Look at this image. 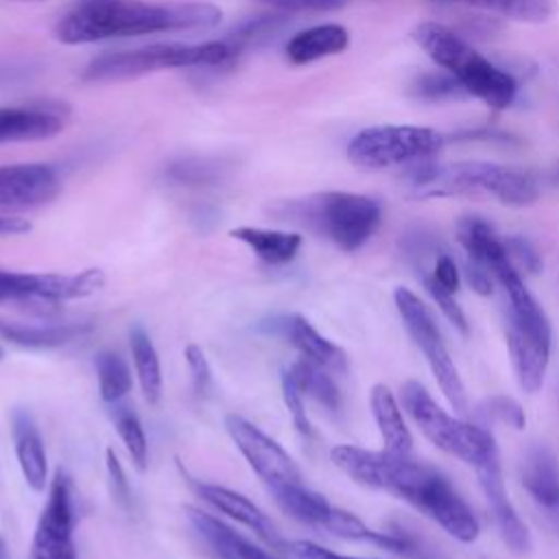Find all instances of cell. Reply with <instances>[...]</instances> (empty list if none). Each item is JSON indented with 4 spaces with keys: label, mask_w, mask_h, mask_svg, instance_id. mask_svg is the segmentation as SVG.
Listing matches in <instances>:
<instances>
[{
    "label": "cell",
    "mask_w": 559,
    "mask_h": 559,
    "mask_svg": "<svg viewBox=\"0 0 559 559\" xmlns=\"http://www.w3.org/2000/svg\"><path fill=\"white\" fill-rule=\"evenodd\" d=\"M269 7H275L284 13H297V11H332L343 7L349 0H258Z\"/></svg>",
    "instance_id": "obj_43"
},
{
    "label": "cell",
    "mask_w": 559,
    "mask_h": 559,
    "mask_svg": "<svg viewBox=\"0 0 559 559\" xmlns=\"http://www.w3.org/2000/svg\"><path fill=\"white\" fill-rule=\"evenodd\" d=\"M273 332L286 338L301 358H308L330 371H347V354L325 338L306 317L301 314H284L273 321Z\"/></svg>",
    "instance_id": "obj_17"
},
{
    "label": "cell",
    "mask_w": 559,
    "mask_h": 559,
    "mask_svg": "<svg viewBox=\"0 0 559 559\" xmlns=\"http://www.w3.org/2000/svg\"><path fill=\"white\" fill-rule=\"evenodd\" d=\"M236 57L238 52L227 39H212L201 44L168 41L131 50H107L85 66L83 81H122L168 68H218L231 63Z\"/></svg>",
    "instance_id": "obj_6"
},
{
    "label": "cell",
    "mask_w": 559,
    "mask_h": 559,
    "mask_svg": "<svg viewBox=\"0 0 559 559\" xmlns=\"http://www.w3.org/2000/svg\"><path fill=\"white\" fill-rule=\"evenodd\" d=\"M330 461L354 483L386 491L411 504L415 511L437 522L456 542L472 544L478 539V518L441 469L415 461L411 454L367 450L349 443L334 445L330 450Z\"/></svg>",
    "instance_id": "obj_1"
},
{
    "label": "cell",
    "mask_w": 559,
    "mask_h": 559,
    "mask_svg": "<svg viewBox=\"0 0 559 559\" xmlns=\"http://www.w3.org/2000/svg\"><path fill=\"white\" fill-rule=\"evenodd\" d=\"M277 214L308 227L347 253L358 251L382 223V207L376 199L341 190L288 201Z\"/></svg>",
    "instance_id": "obj_5"
},
{
    "label": "cell",
    "mask_w": 559,
    "mask_h": 559,
    "mask_svg": "<svg viewBox=\"0 0 559 559\" xmlns=\"http://www.w3.org/2000/svg\"><path fill=\"white\" fill-rule=\"evenodd\" d=\"M286 24L284 13H273V15H258L240 22L225 39L236 48V52H245L247 48L273 37L280 33V28Z\"/></svg>",
    "instance_id": "obj_32"
},
{
    "label": "cell",
    "mask_w": 559,
    "mask_h": 559,
    "mask_svg": "<svg viewBox=\"0 0 559 559\" xmlns=\"http://www.w3.org/2000/svg\"><path fill=\"white\" fill-rule=\"evenodd\" d=\"M413 39L445 72L459 79L463 90L491 109H507L518 94L515 79L476 52L452 28L437 22H421L413 28Z\"/></svg>",
    "instance_id": "obj_4"
},
{
    "label": "cell",
    "mask_w": 559,
    "mask_h": 559,
    "mask_svg": "<svg viewBox=\"0 0 559 559\" xmlns=\"http://www.w3.org/2000/svg\"><path fill=\"white\" fill-rule=\"evenodd\" d=\"M286 550H290L297 559H380V557H354V555H341L330 548H323L308 539H297L286 544Z\"/></svg>",
    "instance_id": "obj_42"
},
{
    "label": "cell",
    "mask_w": 559,
    "mask_h": 559,
    "mask_svg": "<svg viewBox=\"0 0 559 559\" xmlns=\"http://www.w3.org/2000/svg\"><path fill=\"white\" fill-rule=\"evenodd\" d=\"M96 290L90 271L66 273H13L0 269V304H28V308L50 310L59 301L81 299Z\"/></svg>",
    "instance_id": "obj_11"
},
{
    "label": "cell",
    "mask_w": 559,
    "mask_h": 559,
    "mask_svg": "<svg viewBox=\"0 0 559 559\" xmlns=\"http://www.w3.org/2000/svg\"><path fill=\"white\" fill-rule=\"evenodd\" d=\"M168 179L181 186H210L221 179L223 164L216 159H203V157H190V159H177L166 170Z\"/></svg>",
    "instance_id": "obj_33"
},
{
    "label": "cell",
    "mask_w": 559,
    "mask_h": 559,
    "mask_svg": "<svg viewBox=\"0 0 559 559\" xmlns=\"http://www.w3.org/2000/svg\"><path fill=\"white\" fill-rule=\"evenodd\" d=\"M400 404L432 445L450 456H456L472 469L498 452L496 439L485 426L463 421L443 411L428 389L417 380L402 382Z\"/></svg>",
    "instance_id": "obj_7"
},
{
    "label": "cell",
    "mask_w": 559,
    "mask_h": 559,
    "mask_svg": "<svg viewBox=\"0 0 559 559\" xmlns=\"http://www.w3.org/2000/svg\"><path fill=\"white\" fill-rule=\"evenodd\" d=\"M223 17L212 2H146V0H81L55 26L63 44H94L103 39L153 33L210 31Z\"/></svg>",
    "instance_id": "obj_2"
},
{
    "label": "cell",
    "mask_w": 559,
    "mask_h": 559,
    "mask_svg": "<svg viewBox=\"0 0 559 559\" xmlns=\"http://www.w3.org/2000/svg\"><path fill=\"white\" fill-rule=\"evenodd\" d=\"M87 332V323H26L0 314V338L28 349L61 347Z\"/></svg>",
    "instance_id": "obj_22"
},
{
    "label": "cell",
    "mask_w": 559,
    "mask_h": 559,
    "mask_svg": "<svg viewBox=\"0 0 559 559\" xmlns=\"http://www.w3.org/2000/svg\"><path fill=\"white\" fill-rule=\"evenodd\" d=\"M286 373L297 384V389L304 393V397L314 400L317 404L325 406L328 411H338L341 408V391H338L336 382L332 380L330 369L299 356L286 369Z\"/></svg>",
    "instance_id": "obj_27"
},
{
    "label": "cell",
    "mask_w": 559,
    "mask_h": 559,
    "mask_svg": "<svg viewBox=\"0 0 559 559\" xmlns=\"http://www.w3.org/2000/svg\"><path fill=\"white\" fill-rule=\"evenodd\" d=\"M504 249H507V255H509L511 264L520 271V275L522 273L535 275V273L542 271V258L526 238L509 236V238H504Z\"/></svg>",
    "instance_id": "obj_37"
},
{
    "label": "cell",
    "mask_w": 559,
    "mask_h": 559,
    "mask_svg": "<svg viewBox=\"0 0 559 559\" xmlns=\"http://www.w3.org/2000/svg\"><path fill=\"white\" fill-rule=\"evenodd\" d=\"M282 397H284V404L293 417V424L297 426V430L306 437L312 435V426H310V419L306 415V404H304V393L297 389V384L290 380V376L284 371L282 373Z\"/></svg>",
    "instance_id": "obj_38"
},
{
    "label": "cell",
    "mask_w": 559,
    "mask_h": 559,
    "mask_svg": "<svg viewBox=\"0 0 559 559\" xmlns=\"http://www.w3.org/2000/svg\"><path fill=\"white\" fill-rule=\"evenodd\" d=\"M63 116L50 107H0V144L35 142L57 135Z\"/></svg>",
    "instance_id": "obj_21"
},
{
    "label": "cell",
    "mask_w": 559,
    "mask_h": 559,
    "mask_svg": "<svg viewBox=\"0 0 559 559\" xmlns=\"http://www.w3.org/2000/svg\"><path fill=\"white\" fill-rule=\"evenodd\" d=\"M129 343H131L135 376L144 393V400L148 404H157L162 397V367H159V356L155 352V345L151 343L148 334L140 325L131 330Z\"/></svg>",
    "instance_id": "obj_28"
},
{
    "label": "cell",
    "mask_w": 559,
    "mask_h": 559,
    "mask_svg": "<svg viewBox=\"0 0 559 559\" xmlns=\"http://www.w3.org/2000/svg\"><path fill=\"white\" fill-rule=\"evenodd\" d=\"M11 435L15 459L26 485L33 491H44L48 483V461L41 435L28 411H15L11 417Z\"/></svg>",
    "instance_id": "obj_18"
},
{
    "label": "cell",
    "mask_w": 559,
    "mask_h": 559,
    "mask_svg": "<svg viewBox=\"0 0 559 559\" xmlns=\"http://www.w3.org/2000/svg\"><path fill=\"white\" fill-rule=\"evenodd\" d=\"M507 349L511 358V367L515 371L518 384L526 393H537L544 384L548 362H550V347L524 334L520 328L507 323Z\"/></svg>",
    "instance_id": "obj_20"
},
{
    "label": "cell",
    "mask_w": 559,
    "mask_h": 559,
    "mask_svg": "<svg viewBox=\"0 0 559 559\" xmlns=\"http://www.w3.org/2000/svg\"><path fill=\"white\" fill-rule=\"evenodd\" d=\"M59 192V173L48 164L0 166V210L39 207L55 201Z\"/></svg>",
    "instance_id": "obj_14"
},
{
    "label": "cell",
    "mask_w": 559,
    "mask_h": 559,
    "mask_svg": "<svg viewBox=\"0 0 559 559\" xmlns=\"http://www.w3.org/2000/svg\"><path fill=\"white\" fill-rule=\"evenodd\" d=\"M421 284L426 288V293L430 295V299L437 304V308L441 310V314L463 334L467 336L469 334V325H467V319H465V312L461 310V306L456 304L454 299V293L441 288L430 275H421Z\"/></svg>",
    "instance_id": "obj_36"
},
{
    "label": "cell",
    "mask_w": 559,
    "mask_h": 559,
    "mask_svg": "<svg viewBox=\"0 0 559 559\" xmlns=\"http://www.w3.org/2000/svg\"><path fill=\"white\" fill-rule=\"evenodd\" d=\"M231 238L247 245L264 264L282 266L295 260L301 247V236L297 231L282 229H262V227H236L229 231Z\"/></svg>",
    "instance_id": "obj_26"
},
{
    "label": "cell",
    "mask_w": 559,
    "mask_h": 559,
    "mask_svg": "<svg viewBox=\"0 0 559 559\" xmlns=\"http://www.w3.org/2000/svg\"><path fill=\"white\" fill-rule=\"evenodd\" d=\"M105 465H107V476H109V487H111V496L120 507H129L131 504V489L124 476V469L118 461V456L114 454L111 448H107L105 452Z\"/></svg>",
    "instance_id": "obj_39"
},
{
    "label": "cell",
    "mask_w": 559,
    "mask_h": 559,
    "mask_svg": "<svg viewBox=\"0 0 559 559\" xmlns=\"http://www.w3.org/2000/svg\"><path fill=\"white\" fill-rule=\"evenodd\" d=\"M369 406L380 430L384 450L408 456L413 452V435L404 421L400 400L386 384H373L369 391Z\"/></svg>",
    "instance_id": "obj_23"
},
{
    "label": "cell",
    "mask_w": 559,
    "mask_h": 559,
    "mask_svg": "<svg viewBox=\"0 0 559 559\" xmlns=\"http://www.w3.org/2000/svg\"><path fill=\"white\" fill-rule=\"evenodd\" d=\"M393 301H395L397 314H400L408 336L413 338L417 349L424 354V358H426L441 393L445 395L448 404L452 406V411L469 413L465 384L459 376L454 360L450 358V352L441 338V332H439L428 306L411 288H404V286H397L393 290Z\"/></svg>",
    "instance_id": "obj_9"
},
{
    "label": "cell",
    "mask_w": 559,
    "mask_h": 559,
    "mask_svg": "<svg viewBox=\"0 0 559 559\" xmlns=\"http://www.w3.org/2000/svg\"><path fill=\"white\" fill-rule=\"evenodd\" d=\"M192 528L203 537V542L221 557V559H271L260 546L236 533L229 524L218 520L216 515L201 511L197 507L183 509Z\"/></svg>",
    "instance_id": "obj_19"
},
{
    "label": "cell",
    "mask_w": 559,
    "mask_h": 559,
    "mask_svg": "<svg viewBox=\"0 0 559 559\" xmlns=\"http://www.w3.org/2000/svg\"><path fill=\"white\" fill-rule=\"evenodd\" d=\"M0 559H2V548H0Z\"/></svg>",
    "instance_id": "obj_48"
},
{
    "label": "cell",
    "mask_w": 559,
    "mask_h": 559,
    "mask_svg": "<svg viewBox=\"0 0 559 559\" xmlns=\"http://www.w3.org/2000/svg\"><path fill=\"white\" fill-rule=\"evenodd\" d=\"M395 528L404 537V552H402L404 559H448L439 548H435L428 539H424L415 531H411L402 524H397Z\"/></svg>",
    "instance_id": "obj_40"
},
{
    "label": "cell",
    "mask_w": 559,
    "mask_h": 559,
    "mask_svg": "<svg viewBox=\"0 0 559 559\" xmlns=\"http://www.w3.org/2000/svg\"><path fill=\"white\" fill-rule=\"evenodd\" d=\"M271 559H273V557H271Z\"/></svg>",
    "instance_id": "obj_49"
},
{
    "label": "cell",
    "mask_w": 559,
    "mask_h": 559,
    "mask_svg": "<svg viewBox=\"0 0 559 559\" xmlns=\"http://www.w3.org/2000/svg\"><path fill=\"white\" fill-rule=\"evenodd\" d=\"M96 376L100 397L107 404H118L133 386L131 369L127 360L116 352H100L96 356Z\"/></svg>",
    "instance_id": "obj_29"
},
{
    "label": "cell",
    "mask_w": 559,
    "mask_h": 559,
    "mask_svg": "<svg viewBox=\"0 0 559 559\" xmlns=\"http://www.w3.org/2000/svg\"><path fill=\"white\" fill-rule=\"evenodd\" d=\"M430 277L445 290L450 293H456L459 290V284H461V273H459V266L456 262L452 260V255L448 253H441L432 266V273Z\"/></svg>",
    "instance_id": "obj_44"
},
{
    "label": "cell",
    "mask_w": 559,
    "mask_h": 559,
    "mask_svg": "<svg viewBox=\"0 0 559 559\" xmlns=\"http://www.w3.org/2000/svg\"><path fill=\"white\" fill-rule=\"evenodd\" d=\"M520 483L559 537V463L548 445L535 443L524 452Z\"/></svg>",
    "instance_id": "obj_15"
},
{
    "label": "cell",
    "mask_w": 559,
    "mask_h": 559,
    "mask_svg": "<svg viewBox=\"0 0 559 559\" xmlns=\"http://www.w3.org/2000/svg\"><path fill=\"white\" fill-rule=\"evenodd\" d=\"M476 417L483 421H493V424H504L513 430H522L526 426V415L524 408L509 395H489L476 406Z\"/></svg>",
    "instance_id": "obj_34"
},
{
    "label": "cell",
    "mask_w": 559,
    "mask_h": 559,
    "mask_svg": "<svg viewBox=\"0 0 559 559\" xmlns=\"http://www.w3.org/2000/svg\"><path fill=\"white\" fill-rule=\"evenodd\" d=\"M349 46V33L341 24H319L295 33L286 44V59L293 66H306L323 57L343 52Z\"/></svg>",
    "instance_id": "obj_24"
},
{
    "label": "cell",
    "mask_w": 559,
    "mask_h": 559,
    "mask_svg": "<svg viewBox=\"0 0 559 559\" xmlns=\"http://www.w3.org/2000/svg\"><path fill=\"white\" fill-rule=\"evenodd\" d=\"M443 138L428 127L378 124L358 131L347 144V159L362 170L413 166L439 155Z\"/></svg>",
    "instance_id": "obj_8"
},
{
    "label": "cell",
    "mask_w": 559,
    "mask_h": 559,
    "mask_svg": "<svg viewBox=\"0 0 559 559\" xmlns=\"http://www.w3.org/2000/svg\"><path fill=\"white\" fill-rule=\"evenodd\" d=\"M114 413H111V419H114V426L118 430V437L120 441L124 443L131 461L135 463L138 469H144L146 463H148V441H146V435H144V428L140 424V419L135 417L133 411H129L127 406H120L118 404H111Z\"/></svg>",
    "instance_id": "obj_31"
},
{
    "label": "cell",
    "mask_w": 559,
    "mask_h": 559,
    "mask_svg": "<svg viewBox=\"0 0 559 559\" xmlns=\"http://www.w3.org/2000/svg\"><path fill=\"white\" fill-rule=\"evenodd\" d=\"M197 491L207 504H212L216 511H221V513L229 515L231 520L240 522L242 526H247L251 533H255L269 546L286 548L288 542L282 539V535L277 533L271 518L247 496H242L234 489H227L223 485H212V483H199Z\"/></svg>",
    "instance_id": "obj_16"
},
{
    "label": "cell",
    "mask_w": 559,
    "mask_h": 559,
    "mask_svg": "<svg viewBox=\"0 0 559 559\" xmlns=\"http://www.w3.org/2000/svg\"><path fill=\"white\" fill-rule=\"evenodd\" d=\"M437 2H456L485 11H493L502 17L518 22H544L552 15V0H437Z\"/></svg>",
    "instance_id": "obj_30"
},
{
    "label": "cell",
    "mask_w": 559,
    "mask_h": 559,
    "mask_svg": "<svg viewBox=\"0 0 559 559\" xmlns=\"http://www.w3.org/2000/svg\"><path fill=\"white\" fill-rule=\"evenodd\" d=\"M465 277H467V284L472 286L474 293L483 295V297H489L493 293V277L491 273L480 266L478 262H472V260H465Z\"/></svg>",
    "instance_id": "obj_45"
},
{
    "label": "cell",
    "mask_w": 559,
    "mask_h": 559,
    "mask_svg": "<svg viewBox=\"0 0 559 559\" xmlns=\"http://www.w3.org/2000/svg\"><path fill=\"white\" fill-rule=\"evenodd\" d=\"M76 520L79 515L72 480L63 469H57L48 489L46 504L35 524L31 559H76Z\"/></svg>",
    "instance_id": "obj_10"
},
{
    "label": "cell",
    "mask_w": 559,
    "mask_h": 559,
    "mask_svg": "<svg viewBox=\"0 0 559 559\" xmlns=\"http://www.w3.org/2000/svg\"><path fill=\"white\" fill-rule=\"evenodd\" d=\"M277 502V507L288 513L293 520L323 528L334 504L325 500V496L304 487L301 480H286V483H275L266 487Z\"/></svg>",
    "instance_id": "obj_25"
},
{
    "label": "cell",
    "mask_w": 559,
    "mask_h": 559,
    "mask_svg": "<svg viewBox=\"0 0 559 559\" xmlns=\"http://www.w3.org/2000/svg\"><path fill=\"white\" fill-rule=\"evenodd\" d=\"M186 365L190 369V376H192V389L197 395L205 393L207 384H210V365H207V358L203 354V349L199 345H188L186 347Z\"/></svg>",
    "instance_id": "obj_41"
},
{
    "label": "cell",
    "mask_w": 559,
    "mask_h": 559,
    "mask_svg": "<svg viewBox=\"0 0 559 559\" xmlns=\"http://www.w3.org/2000/svg\"><path fill=\"white\" fill-rule=\"evenodd\" d=\"M2 354H4V352H2V347H0V358H2Z\"/></svg>",
    "instance_id": "obj_47"
},
{
    "label": "cell",
    "mask_w": 559,
    "mask_h": 559,
    "mask_svg": "<svg viewBox=\"0 0 559 559\" xmlns=\"http://www.w3.org/2000/svg\"><path fill=\"white\" fill-rule=\"evenodd\" d=\"M31 231V223L17 216H0V236H15Z\"/></svg>",
    "instance_id": "obj_46"
},
{
    "label": "cell",
    "mask_w": 559,
    "mask_h": 559,
    "mask_svg": "<svg viewBox=\"0 0 559 559\" xmlns=\"http://www.w3.org/2000/svg\"><path fill=\"white\" fill-rule=\"evenodd\" d=\"M480 491L485 496V502L491 511L493 524L502 537V542L509 546L515 555H526L531 550V533L522 518L518 515L515 507L509 500L504 478H502V465H500V452L491 454L487 461L474 467Z\"/></svg>",
    "instance_id": "obj_13"
},
{
    "label": "cell",
    "mask_w": 559,
    "mask_h": 559,
    "mask_svg": "<svg viewBox=\"0 0 559 559\" xmlns=\"http://www.w3.org/2000/svg\"><path fill=\"white\" fill-rule=\"evenodd\" d=\"M415 94L424 100H450V98H463L469 96L456 76L450 72H428L421 74L415 83Z\"/></svg>",
    "instance_id": "obj_35"
},
{
    "label": "cell",
    "mask_w": 559,
    "mask_h": 559,
    "mask_svg": "<svg viewBox=\"0 0 559 559\" xmlns=\"http://www.w3.org/2000/svg\"><path fill=\"white\" fill-rule=\"evenodd\" d=\"M404 179L419 199L483 192L511 207H528L539 199V183L531 173L491 162L435 164L430 159L408 166Z\"/></svg>",
    "instance_id": "obj_3"
},
{
    "label": "cell",
    "mask_w": 559,
    "mask_h": 559,
    "mask_svg": "<svg viewBox=\"0 0 559 559\" xmlns=\"http://www.w3.org/2000/svg\"><path fill=\"white\" fill-rule=\"evenodd\" d=\"M225 428L238 452L245 456L249 467L264 480L266 487L286 480H301L299 467L293 456L258 426L238 415H227Z\"/></svg>",
    "instance_id": "obj_12"
}]
</instances>
